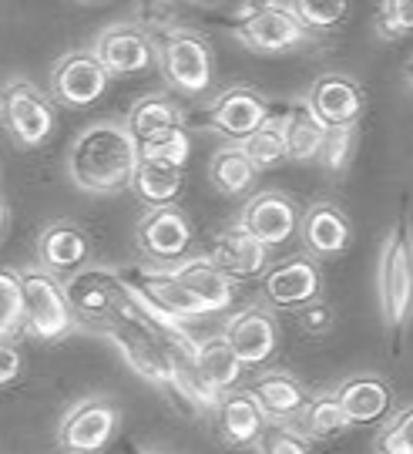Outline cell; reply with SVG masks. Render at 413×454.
Instances as JSON below:
<instances>
[{"label":"cell","mask_w":413,"mask_h":454,"mask_svg":"<svg viewBox=\"0 0 413 454\" xmlns=\"http://www.w3.org/2000/svg\"><path fill=\"white\" fill-rule=\"evenodd\" d=\"M142 162L138 138L131 135L128 121L97 118L67 148V176L74 189L88 195H118L131 189L135 168Z\"/></svg>","instance_id":"cell-1"},{"label":"cell","mask_w":413,"mask_h":454,"mask_svg":"<svg viewBox=\"0 0 413 454\" xmlns=\"http://www.w3.org/2000/svg\"><path fill=\"white\" fill-rule=\"evenodd\" d=\"M377 300L390 333L407 330L413 320V226L400 219L383 236L377 256Z\"/></svg>","instance_id":"cell-2"},{"label":"cell","mask_w":413,"mask_h":454,"mask_svg":"<svg viewBox=\"0 0 413 454\" xmlns=\"http://www.w3.org/2000/svg\"><path fill=\"white\" fill-rule=\"evenodd\" d=\"M54 105L58 101L51 98V91H41L27 78H11L0 84V125L11 135V142L24 152L51 142L58 125Z\"/></svg>","instance_id":"cell-3"},{"label":"cell","mask_w":413,"mask_h":454,"mask_svg":"<svg viewBox=\"0 0 413 454\" xmlns=\"http://www.w3.org/2000/svg\"><path fill=\"white\" fill-rule=\"evenodd\" d=\"M17 273H20V293H24V330L34 340H64L74 330V309L58 273L44 270L41 262Z\"/></svg>","instance_id":"cell-4"},{"label":"cell","mask_w":413,"mask_h":454,"mask_svg":"<svg viewBox=\"0 0 413 454\" xmlns=\"http://www.w3.org/2000/svg\"><path fill=\"white\" fill-rule=\"evenodd\" d=\"M155 65L178 95H206L212 88V48L189 27H165L155 37Z\"/></svg>","instance_id":"cell-5"},{"label":"cell","mask_w":413,"mask_h":454,"mask_svg":"<svg viewBox=\"0 0 413 454\" xmlns=\"http://www.w3.org/2000/svg\"><path fill=\"white\" fill-rule=\"evenodd\" d=\"M236 37L255 54H283L309 41V27L286 0H249L236 24Z\"/></svg>","instance_id":"cell-6"},{"label":"cell","mask_w":413,"mask_h":454,"mask_svg":"<svg viewBox=\"0 0 413 454\" xmlns=\"http://www.w3.org/2000/svg\"><path fill=\"white\" fill-rule=\"evenodd\" d=\"M121 411L108 397H84L74 407L64 411L58 421V448L71 454L105 451L118 434Z\"/></svg>","instance_id":"cell-7"},{"label":"cell","mask_w":413,"mask_h":454,"mask_svg":"<svg viewBox=\"0 0 413 454\" xmlns=\"http://www.w3.org/2000/svg\"><path fill=\"white\" fill-rule=\"evenodd\" d=\"M135 243L148 262L172 266L185 260L191 249V223L175 202L168 206H148L135 226Z\"/></svg>","instance_id":"cell-8"},{"label":"cell","mask_w":413,"mask_h":454,"mask_svg":"<svg viewBox=\"0 0 413 454\" xmlns=\"http://www.w3.org/2000/svg\"><path fill=\"white\" fill-rule=\"evenodd\" d=\"M108 67L97 61V54L88 51H67L51 67V98L64 108H88L108 91Z\"/></svg>","instance_id":"cell-9"},{"label":"cell","mask_w":413,"mask_h":454,"mask_svg":"<svg viewBox=\"0 0 413 454\" xmlns=\"http://www.w3.org/2000/svg\"><path fill=\"white\" fill-rule=\"evenodd\" d=\"M91 51L112 78H131L155 65V37L135 24H112L95 37Z\"/></svg>","instance_id":"cell-10"},{"label":"cell","mask_w":413,"mask_h":454,"mask_svg":"<svg viewBox=\"0 0 413 454\" xmlns=\"http://www.w3.org/2000/svg\"><path fill=\"white\" fill-rule=\"evenodd\" d=\"M238 223L249 229L255 239H262L269 249H276V246H286L300 232V212L286 192L262 189V192L245 199Z\"/></svg>","instance_id":"cell-11"},{"label":"cell","mask_w":413,"mask_h":454,"mask_svg":"<svg viewBox=\"0 0 413 454\" xmlns=\"http://www.w3.org/2000/svg\"><path fill=\"white\" fill-rule=\"evenodd\" d=\"M266 118H269V101L245 84H232V88L219 91L208 108L212 129L229 142H245Z\"/></svg>","instance_id":"cell-12"},{"label":"cell","mask_w":413,"mask_h":454,"mask_svg":"<svg viewBox=\"0 0 413 454\" xmlns=\"http://www.w3.org/2000/svg\"><path fill=\"white\" fill-rule=\"evenodd\" d=\"M222 333L236 347V354L245 367L266 364L279 347V324H276L272 309H266L262 303H249V307L236 309Z\"/></svg>","instance_id":"cell-13"},{"label":"cell","mask_w":413,"mask_h":454,"mask_svg":"<svg viewBox=\"0 0 413 454\" xmlns=\"http://www.w3.org/2000/svg\"><path fill=\"white\" fill-rule=\"evenodd\" d=\"M121 286H125V276L112 273L105 266H84V270H74L64 279V290H67L74 317L88 320V324H105L108 320L114 300L121 296Z\"/></svg>","instance_id":"cell-14"},{"label":"cell","mask_w":413,"mask_h":454,"mask_svg":"<svg viewBox=\"0 0 413 454\" xmlns=\"http://www.w3.org/2000/svg\"><path fill=\"white\" fill-rule=\"evenodd\" d=\"M306 105L326 129L356 125V118L363 112V88L360 82H353L350 74L330 71V74H319L313 88L306 91Z\"/></svg>","instance_id":"cell-15"},{"label":"cell","mask_w":413,"mask_h":454,"mask_svg":"<svg viewBox=\"0 0 413 454\" xmlns=\"http://www.w3.org/2000/svg\"><path fill=\"white\" fill-rule=\"evenodd\" d=\"M208 256L232 279H255V276L266 273V266H269V246L262 243V239H255L242 223H236V226L222 229L212 239V253Z\"/></svg>","instance_id":"cell-16"},{"label":"cell","mask_w":413,"mask_h":454,"mask_svg":"<svg viewBox=\"0 0 413 454\" xmlns=\"http://www.w3.org/2000/svg\"><path fill=\"white\" fill-rule=\"evenodd\" d=\"M300 236L302 246L313 253V256H339L347 253L353 243V226L347 219V212L333 206V202H313L306 215L300 219Z\"/></svg>","instance_id":"cell-17"},{"label":"cell","mask_w":413,"mask_h":454,"mask_svg":"<svg viewBox=\"0 0 413 454\" xmlns=\"http://www.w3.org/2000/svg\"><path fill=\"white\" fill-rule=\"evenodd\" d=\"M88 253H91L88 232L71 219L48 223L37 236V262L58 276L81 270L88 262Z\"/></svg>","instance_id":"cell-18"},{"label":"cell","mask_w":413,"mask_h":454,"mask_svg":"<svg viewBox=\"0 0 413 454\" xmlns=\"http://www.w3.org/2000/svg\"><path fill=\"white\" fill-rule=\"evenodd\" d=\"M215 421H219V434L225 444L236 448H255V441L266 427V411L259 407V401L253 397V390H225L215 404Z\"/></svg>","instance_id":"cell-19"},{"label":"cell","mask_w":413,"mask_h":454,"mask_svg":"<svg viewBox=\"0 0 413 454\" xmlns=\"http://www.w3.org/2000/svg\"><path fill=\"white\" fill-rule=\"evenodd\" d=\"M178 283L202 303L206 313H222L232 307V276L219 270L212 256H185V260L172 262Z\"/></svg>","instance_id":"cell-20"},{"label":"cell","mask_w":413,"mask_h":454,"mask_svg":"<svg viewBox=\"0 0 413 454\" xmlns=\"http://www.w3.org/2000/svg\"><path fill=\"white\" fill-rule=\"evenodd\" d=\"M319 290H323V276L309 256H292L266 273V296L276 307H302L316 300Z\"/></svg>","instance_id":"cell-21"},{"label":"cell","mask_w":413,"mask_h":454,"mask_svg":"<svg viewBox=\"0 0 413 454\" xmlns=\"http://www.w3.org/2000/svg\"><path fill=\"white\" fill-rule=\"evenodd\" d=\"M336 397L339 404L347 407L353 424H373L383 421L390 414V404H394V390L386 380L373 377V373H360V377H350L336 387Z\"/></svg>","instance_id":"cell-22"},{"label":"cell","mask_w":413,"mask_h":454,"mask_svg":"<svg viewBox=\"0 0 413 454\" xmlns=\"http://www.w3.org/2000/svg\"><path fill=\"white\" fill-rule=\"evenodd\" d=\"M249 390H253V397L259 401V407L266 411V418H276V421H289V418L296 421V418H302L306 404H309L306 387H302L292 373H283V371L262 373Z\"/></svg>","instance_id":"cell-23"},{"label":"cell","mask_w":413,"mask_h":454,"mask_svg":"<svg viewBox=\"0 0 413 454\" xmlns=\"http://www.w3.org/2000/svg\"><path fill=\"white\" fill-rule=\"evenodd\" d=\"M195 367H199L208 387L215 394H225V390L238 387V377H242L245 364L236 354V347L229 343V337L215 333V337H206V340H195Z\"/></svg>","instance_id":"cell-24"},{"label":"cell","mask_w":413,"mask_h":454,"mask_svg":"<svg viewBox=\"0 0 413 454\" xmlns=\"http://www.w3.org/2000/svg\"><path fill=\"white\" fill-rule=\"evenodd\" d=\"M182 189H185V165L142 155L135 179H131V192L138 195L144 206H168L182 195Z\"/></svg>","instance_id":"cell-25"},{"label":"cell","mask_w":413,"mask_h":454,"mask_svg":"<svg viewBox=\"0 0 413 454\" xmlns=\"http://www.w3.org/2000/svg\"><path fill=\"white\" fill-rule=\"evenodd\" d=\"M255 176H259V168L242 142H229L208 159V182L222 195H242L245 189H253Z\"/></svg>","instance_id":"cell-26"},{"label":"cell","mask_w":413,"mask_h":454,"mask_svg":"<svg viewBox=\"0 0 413 454\" xmlns=\"http://www.w3.org/2000/svg\"><path fill=\"white\" fill-rule=\"evenodd\" d=\"M125 121L138 142L152 138V135H161V131H168V129H175V125H185V121H182V112H178V105L165 95V91L138 98V101L128 108Z\"/></svg>","instance_id":"cell-27"},{"label":"cell","mask_w":413,"mask_h":454,"mask_svg":"<svg viewBox=\"0 0 413 454\" xmlns=\"http://www.w3.org/2000/svg\"><path fill=\"white\" fill-rule=\"evenodd\" d=\"M323 142H326V125L309 112L306 101H302L300 108L286 112V145L292 162H313V159H319Z\"/></svg>","instance_id":"cell-28"},{"label":"cell","mask_w":413,"mask_h":454,"mask_svg":"<svg viewBox=\"0 0 413 454\" xmlns=\"http://www.w3.org/2000/svg\"><path fill=\"white\" fill-rule=\"evenodd\" d=\"M249 159L255 162L259 172L266 168H276L289 159V145H286V114H269L259 129L242 142Z\"/></svg>","instance_id":"cell-29"},{"label":"cell","mask_w":413,"mask_h":454,"mask_svg":"<svg viewBox=\"0 0 413 454\" xmlns=\"http://www.w3.org/2000/svg\"><path fill=\"white\" fill-rule=\"evenodd\" d=\"M350 424H353L350 414H347V407L339 404L336 390L333 394H323L316 401H309L306 411H302V427L309 431V438H316V441L339 438Z\"/></svg>","instance_id":"cell-30"},{"label":"cell","mask_w":413,"mask_h":454,"mask_svg":"<svg viewBox=\"0 0 413 454\" xmlns=\"http://www.w3.org/2000/svg\"><path fill=\"white\" fill-rule=\"evenodd\" d=\"M309 431L306 427H296L292 418L289 421H276L269 418L266 427H262V434L255 441L253 451H262V454H306L313 444H309Z\"/></svg>","instance_id":"cell-31"},{"label":"cell","mask_w":413,"mask_h":454,"mask_svg":"<svg viewBox=\"0 0 413 454\" xmlns=\"http://www.w3.org/2000/svg\"><path fill=\"white\" fill-rule=\"evenodd\" d=\"M24 330V293L20 273L0 270V337H17Z\"/></svg>","instance_id":"cell-32"},{"label":"cell","mask_w":413,"mask_h":454,"mask_svg":"<svg viewBox=\"0 0 413 454\" xmlns=\"http://www.w3.org/2000/svg\"><path fill=\"white\" fill-rule=\"evenodd\" d=\"M144 159H161V162H175V165H185L189 162V152H191V138H189V129L185 125H175V129L161 131V135H152V138H144L138 142Z\"/></svg>","instance_id":"cell-33"},{"label":"cell","mask_w":413,"mask_h":454,"mask_svg":"<svg viewBox=\"0 0 413 454\" xmlns=\"http://www.w3.org/2000/svg\"><path fill=\"white\" fill-rule=\"evenodd\" d=\"M292 7L309 31H333L347 20L350 0H292Z\"/></svg>","instance_id":"cell-34"},{"label":"cell","mask_w":413,"mask_h":454,"mask_svg":"<svg viewBox=\"0 0 413 454\" xmlns=\"http://www.w3.org/2000/svg\"><path fill=\"white\" fill-rule=\"evenodd\" d=\"M373 448L383 454H413V407H403L397 418H390Z\"/></svg>","instance_id":"cell-35"},{"label":"cell","mask_w":413,"mask_h":454,"mask_svg":"<svg viewBox=\"0 0 413 454\" xmlns=\"http://www.w3.org/2000/svg\"><path fill=\"white\" fill-rule=\"evenodd\" d=\"M350 159H353V125H333V129H326V142H323V152H319V162L339 176L350 165Z\"/></svg>","instance_id":"cell-36"},{"label":"cell","mask_w":413,"mask_h":454,"mask_svg":"<svg viewBox=\"0 0 413 454\" xmlns=\"http://www.w3.org/2000/svg\"><path fill=\"white\" fill-rule=\"evenodd\" d=\"M380 31L386 37L413 34V0H383Z\"/></svg>","instance_id":"cell-37"},{"label":"cell","mask_w":413,"mask_h":454,"mask_svg":"<svg viewBox=\"0 0 413 454\" xmlns=\"http://www.w3.org/2000/svg\"><path fill=\"white\" fill-rule=\"evenodd\" d=\"M296 320H300V326L306 330V333L319 337V333L333 330V309L326 307V303H316V300H309V303L296 307Z\"/></svg>","instance_id":"cell-38"},{"label":"cell","mask_w":413,"mask_h":454,"mask_svg":"<svg viewBox=\"0 0 413 454\" xmlns=\"http://www.w3.org/2000/svg\"><path fill=\"white\" fill-rule=\"evenodd\" d=\"M20 350H17L14 337H0V387H11L20 377Z\"/></svg>","instance_id":"cell-39"},{"label":"cell","mask_w":413,"mask_h":454,"mask_svg":"<svg viewBox=\"0 0 413 454\" xmlns=\"http://www.w3.org/2000/svg\"><path fill=\"white\" fill-rule=\"evenodd\" d=\"M4 232H7V202L0 195V239H4Z\"/></svg>","instance_id":"cell-40"},{"label":"cell","mask_w":413,"mask_h":454,"mask_svg":"<svg viewBox=\"0 0 413 454\" xmlns=\"http://www.w3.org/2000/svg\"><path fill=\"white\" fill-rule=\"evenodd\" d=\"M191 4H202V7H208V4H219V0H191Z\"/></svg>","instance_id":"cell-41"},{"label":"cell","mask_w":413,"mask_h":454,"mask_svg":"<svg viewBox=\"0 0 413 454\" xmlns=\"http://www.w3.org/2000/svg\"><path fill=\"white\" fill-rule=\"evenodd\" d=\"M78 4H101V0H78Z\"/></svg>","instance_id":"cell-42"}]
</instances>
